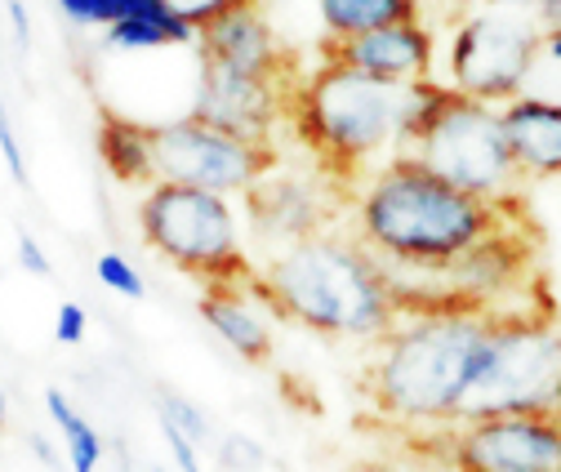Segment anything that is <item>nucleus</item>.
<instances>
[{"label": "nucleus", "mask_w": 561, "mask_h": 472, "mask_svg": "<svg viewBox=\"0 0 561 472\" xmlns=\"http://www.w3.org/2000/svg\"><path fill=\"white\" fill-rule=\"evenodd\" d=\"M504 223H513V196H472L410 152L388 157L357 196L362 245L383 263L414 267V273H446L459 254Z\"/></svg>", "instance_id": "1"}, {"label": "nucleus", "mask_w": 561, "mask_h": 472, "mask_svg": "<svg viewBox=\"0 0 561 472\" xmlns=\"http://www.w3.org/2000/svg\"><path fill=\"white\" fill-rule=\"evenodd\" d=\"M250 290L280 321L330 339H383L401 321V303L379 254L330 232L276 250L263 273L250 277Z\"/></svg>", "instance_id": "2"}, {"label": "nucleus", "mask_w": 561, "mask_h": 472, "mask_svg": "<svg viewBox=\"0 0 561 472\" xmlns=\"http://www.w3.org/2000/svg\"><path fill=\"white\" fill-rule=\"evenodd\" d=\"M485 325L490 312L472 303L397 321L366 375L370 406L397 424H455Z\"/></svg>", "instance_id": "3"}, {"label": "nucleus", "mask_w": 561, "mask_h": 472, "mask_svg": "<svg viewBox=\"0 0 561 472\" xmlns=\"http://www.w3.org/2000/svg\"><path fill=\"white\" fill-rule=\"evenodd\" d=\"M405 90L410 85L366 77L357 67L321 62L290 90L286 120L295 125L299 143L321 161V170L357 179L379 157L401 152Z\"/></svg>", "instance_id": "4"}, {"label": "nucleus", "mask_w": 561, "mask_h": 472, "mask_svg": "<svg viewBox=\"0 0 561 472\" xmlns=\"http://www.w3.org/2000/svg\"><path fill=\"white\" fill-rule=\"evenodd\" d=\"M557 401H561V330L543 316H490L455 424L557 411Z\"/></svg>", "instance_id": "5"}, {"label": "nucleus", "mask_w": 561, "mask_h": 472, "mask_svg": "<svg viewBox=\"0 0 561 472\" xmlns=\"http://www.w3.org/2000/svg\"><path fill=\"white\" fill-rule=\"evenodd\" d=\"M138 232L144 241L174 263L179 273L209 281H250L254 267L241 250L237 210L224 192H205L187 183H152L138 200Z\"/></svg>", "instance_id": "6"}, {"label": "nucleus", "mask_w": 561, "mask_h": 472, "mask_svg": "<svg viewBox=\"0 0 561 472\" xmlns=\"http://www.w3.org/2000/svg\"><path fill=\"white\" fill-rule=\"evenodd\" d=\"M539 54H543V27L535 14L477 5L450 32L446 77L459 94L481 99L490 107H504L522 99Z\"/></svg>", "instance_id": "7"}, {"label": "nucleus", "mask_w": 561, "mask_h": 472, "mask_svg": "<svg viewBox=\"0 0 561 472\" xmlns=\"http://www.w3.org/2000/svg\"><path fill=\"white\" fill-rule=\"evenodd\" d=\"M428 170L450 179L455 187L485 196V200H508L522 183V170L513 161V148L504 139L500 107L481 99L455 94V103L442 112V120L414 143V152Z\"/></svg>", "instance_id": "8"}, {"label": "nucleus", "mask_w": 561, "mask_h": 472, "mask_svg": "<svg viewBox=\"0 0 561 472\" xmlns=\"http://www.w3.org/2000/svg\"><path fill=\"white\" fill-rule=\"evenodd\" d=\"M152 161H157V183H187L224 196H245L267 170L280 165L272 143H254L241 139V134L215 129L196 120L192 112L152 125Z\"/></svg>", "instance_id": "9"}, {"label": "nucleus", "mask_w": 561, "mask_h": 472, "mask_svg": "<svg viewBox=\"0 0 561 472\" xmlns=\"http://www.w3.org/2000/svg\"><path fill=\"white\" fill-rule=\"evenodd\" d=\"M455 472H561V419L552 411L468 419L450 433Z\"/></svg>", "instance_id": "10"}, {"label": "nucleus", "mask_w": 561, "mask_h": 472, "mask_svg": "<svg viewBox=\"0 0 561 472\" xmlns=\"http://www.w3.org/2000/svg\"><path fill=\"white\" fill-rule=\"evenodd\" d=\"M295 85L290 81H272V77H250V72H237V67L201 58L192 116L205 120V125H215V129L241 134V139L272 143V129L290 112V90Z\"/></svg>", "instance_id": "11"}, {"label": "nucleus", "mask_w": 561, "mask_h": 472, "mask_svg": "<svg viewBox=\"0 0 561 472\" xmlns=\"http://www.w3.org/2000/svg\"><path fill=\"white\" fill-rule=\"evenodd\" d=\"M330 192L317 179L286 174V170H267L250 192H245V215L259 241L290 250L308 237H321L330 223Z\"/></svg>", "instance_id": "12"}, {"label": "nucleus", "mask_w": 561, "mask_h": 472, "mask_svg": "<svg viewBox=\"0 0 561 472\" xmlns=\"http://www.w3.org/2000/svg\"><path fill=\"white\" fill-rule=\"evenodd\" d=\"M321 62H343V67H357V72L392 81V85H414V81L433 77L437 36L424 19L419 23H392V27H375V32H362V36L321 41Z\"/></svg>", "instance_id": "13"}, {"label": "nucleus", "mask_w": 561, "mask_h": 472, "mask_svg": "<svg viewBox=\"0 0 561 472\" xmlns=\"http://www.w3.org/2000/svg\"><path fill=\"white\" fill-rule=\"evenodd\" d=\"M196 54L209 58V62L237 67V72H250V77H272V81H290V85L299 81L295 54L280 45L276 27L259 10V0L215 19L209 27H201L196 32Z\"/></svg>", "instance_id": "14"}, {"label": "nucleus", "mask_w": 561, "mask_h": 472, "mask_svg": "<svg viewBox=\"0 0 561 472\" xmlns=\"http://www.w3.org/2000/svg\"><path fill=\"white\" fill-rule=\"evenodd\" d=\"M530 267H535V245L517 232V223H504L500 232L477 241L468 254H459L442 273V281L450 286L446 295L485 308L495 295H513L526 281Z\"/></svg>", "instance_id": "15"}, {"label": "nucleus", "mask_w": 561, "mask_h": 472, "mask_svg": "<svg viewBox=\"0 0 561 472\" xmlns=\"http://www.w3.org/2000/svg\"><path fill=\"white\" fill-rule=\"evenodd\" d=\"M504 139L522 179H561V103L522 94L500 107Z\"/></svg>", "instance_id": "16"}, {"label": "nucleus", "mask_w": 561, "mask_h": 472, "mask_svg": "<svg viewBox=\"0 0 561 472\" xmlns=\"http://www.w3.org/2000/svg\"><path fill=\"white\" fill-rule=\"evenodd\" d=\"M250 281H209L196 299L201 321L219 334V339L250 366H267L272 361V330L254 308V295H245Z\"/></svg>", "instance_id": "17"}, {"label": "nucleus", "mask_w": 561, "mask_h": 472, "mask_svg": "<svg viewBox=\"0 0 561 472\" xmlns=\"http://www.w3.org/2000/svg\"><path fill=\"white\" fill-rule=\"evenodd\" d=\"M99 161L107 165V174L125 187H152L157 183V161H152V125L121 116V112H103L99 116V134H94Z\"/></svg>", "instance_id": "18"}, {"label": "nucleus", "mask_w": 561, "mask_h": 472, "mask_svg": "<svg viewBox=\"0 0 561 472\" xmlns=\"http://www.w3.org/2000/svg\"><path fill=\"white\" fill-rule=\"evenodd\" d=\"M317 19L325 27V41H343L392 23H419L424 0H317Z\"/></svg>", "instance_id": "19"}, {"label": "nucleus", "mask_w": 561, "mask_h": 472, "mask_svg": "<svg viewBox=\"0 0 561 472\" xmlns=\"http://www.w3.org/2000/svg\"><path fill=\"white\" fill-rule=\"evenodd\" d=\"M103 45L121 54H144V49H165V45H196V27L183 23L174 10L144 14V19H121L103 27Z\"/></svg>", "instance_id": "20"}, {"label": "nucleus", "mask_w": 561, "mask_h": 472, "mask_svg": "<svg viewBox=\"0 0 561 472\" xmlns=\"http://www.w3.org/2000/svg\"><path fill=\"white\" fill-rule=\"evenodd\" d=\"M45 411H49V419H54L58 433H62L67 468H72V472H99V463H103V437H99V428L72 406V401L62 396V388H45Z\"/></svg>", "instance_id": "21"}, {"label": "nucleus", "mask_w": 561, "mask_h": 472, "mask_svg": "<svg viewBox=\"0 0 561 472\" xmlns=\"http://www.w3.org/2000/svg\"><path fill=\"white\" fill-rule=\"evenodd\" d=\"M54 5L77 27H112L121 19H144V14L170 10L165 0H54Z\"/></svg>", "instance_id": "22"}, {"label": "nucleus", "mask_w": 561, "mask_h": 472, "mask_svg": "<svg viewBox=\"0 0 561 472\" xmlns=\"http://www.w3.org/2000/svg\"><path fill=\"white\" fill-rule=\"evenodd\" d=\"M157 419L174 424V428L187 433L196 446H205L209 437H215V428H209V415L196 406V401H187L183 392H174V388H157Z\"/></svg>", "instance_id": "23"}, {"label": "nucleus", "mask_w": 561, "mask_h": 472, "mask_svg": "<svg viewBox=\"0 0 561 472\" xmlns=\"http://www.w3.org/2000/svg\"><path fill=\"white\" fill-rule=\"evenodd\" d=\"M94 277H99V286H107L112 295H121V299H148V281H144V273L125 258V254H116V250H103L99 258H94Z\"/></svg>", "instance_id": "24"}, {"label": "nucleus", "mask_w": 561, "mask_h": 472, "mask_svg": "<svg viewBox=\"0 0 561 472\" xmlns=\"http://www.w3.org/2000/svg\"><path fill=\"white\" fill-rule=\"evenodd\" d=\"M165 5H170L183 23H192V27L201 32V27H209L215 19H224V14L241 10V5H254V0H165Z\"/></svg>", "instance_id": "25"}, {"label": "nucleus", "mask_w": 561, "mask_h": 472, "mask_svg": "<svg viewBox=\"0 0 561 472\" xmlns=\"http://www.w3.org/2000/svg\"><path fill=\"white\" fill-rule=\"evenodd\" d=\"M0 161H5V170H10V179L19 187H27V157H23V143H19L14 116L5 107V94H0Z\"/></svg>", "instance_id": "26"}, {"label": "nucleus", "mask_w": 561, "mask_h": 472, "mask_svg": "<svg viewBox=\"0 0 561 472\" xmlns=\"http://www.w3.org/2000/svg\"><path fill=\"white\" fill-rule=\"evenodd\" d=\"M219 459H224L228 472H259V468L267 463L263 446H259L254 437H241V433H232V437L219 441Z\"/></svg>", "instance_id": "27"}, {"label": "nucleus", "mask_w": 561, "mask_h": 472, "mask_svg": "<svg viewBox=\"0 0 561 472\" xmlns=\"http://www.w3.org/2000/svg\"><path fill=\"white\" fill-rule=\"evenodd\" d=\"M85 330H90V312L81 308V303H58V312H54V339L62 344V348H77V344H85Z\"/></svg>", "instance_id": "28"}, {"label": "nucleus", "mask_w": 561, "mask_h": 472, "mask_svg": "<svg viewBox=\"0 0 561 472\" xmlns=\"http://www.w3.org/2000/svg\"><path fill=\"white\" fill-rule=\"evenodd\" d=\"M161 437H165V446H170V454H174L179 472H201V454H196V441H192L187 433H179L174 424H165V419H161Z\"/></svg>", "instance_id": "29"}, {"label": "nucleus", "mask_w": 561, "mask_h": 472, "mask_svg": "<svg viewBox=\"0 0 561 472\" xmlns=\"http://www.w3.org/2000/svg\"><path fill=\"white\" fill-rule=\"evenodd\" d=\"M19 263H23V273H32V277H54V263H49V254L41 250V241L32 237V232H19Z\"/></svg>", "instance_id": "30"}, {"label": "nucleus", "mask_w": 561, "mask_h": 472, "mask_svg": "<svg viewBox=\"0 0 561 472\" xmlns=\"http://www.w3.org/2000/svg\"><path fill=\"white\" fill-rule=\"evenodd\" d=\"M5 14H10V32H14L19 54H27V49H32V19H27V5H23V0H5Z\"/></svg>", "instance_id": "31"}, {"label": "nucleus", "mask_w": 561, "mask_h": 472, "mask_svg": "<svg viewBox=\"0 0 561 472\" xmlns=\"http://www.w3.org/2000/svg\"><path fill=\"white\" fill-rule=\"evenodd\" d=\"M27 446H32V454H36L49 472H62V454L49 446V437H45V433H27Z\"/></svg>", "instance_id": "32"}, {"label": "nucleus", "mask_w": 561, "mask_h": 472, "mask_svg": "<svg viewBox=\"0 0 561 472\" xmlns=\"http://www.w3.org/2000/svg\"><path fill=\"white\" fill-rule=\"evenodd\" d=\"M535 19H539L543 36H548V32H561V0H543V5L535 10Z\"/></svg>", "instance_id": "33"}, {"label": "nucleus", "mask_w": 561, "mask_h": 472, "mask_svg": "<svg viewBox=\"0 0 561 472\" xmlns=\"http://www.w3.org/2000/svg\"><path fill=\"white\" fill-rule=\"evenodd\" d=\"M485 10H513V14H535L543 0H481Z\"/></svg>", "instance_id": "34"}, {"label": "nucleus", "mask_w": 561, "mask_h": 472, "mask_svg": "<svg viewBox=\"0 0 561 472\" xmlns=\"http://www.w3.org/2000/svg\"><path fill=\"white\" fill-rule=\"evenodd\" d=\"M543 54L561 62V32H548V36H543Z\"/></svg>", "instance_id": "35"}, {"label": "nucleus", "mask_w": 561, "mask_h": 472, "mask_svg": "<svg viewBox=\"0 0 561 472\" xmlns=\"http://www.w3.org/2000/svg\"><path fill=\"white\" fill-rule=\"evenodd\" d=\"M442 5H450V10H455V14L463 19L468 10H477V5H481V0H442Z\"/></svg>", "instance_id": "36"}, {"label": "nucleus", "mask_w": 561, "mask_h": 472, "mask_svg": "<svg viewBox=\"0 0 561 472\" xmlns=\"http://www.w3.org/2000/svg\"><path fill=\"white\" fill-rule=\"evenodd\" d=\"M5 419H10V401H5V388H0V428H5Z\"/></svg>", "instance_id": "37"}, {"label": "nucleus", "mask_w": 561, "mask_h": 472, "mask_svg": "<svg viewBox=\"0 0 561 472\" xmlns=\"http://www.w3.org/2000/svg\"><path fill=\"white\" fill-rule=\"evenodd\" d=\"M366 472H405V468H366Z\"/></svg>", "instance_id": "38"}, {"label": "nucleus", "mask_w": 561, "mask_h": 472, "mask_svg": "<svg viewBox=\"0 0 561 472\" xmlns=\"http://www.w3.org/2000/svg\"><path fill=\"white\" fill-rule=\"evenodd\" d=\"M152 472H170V468H152Z\"/></svg>", "instance_id": "39"}]
</instances>
